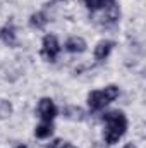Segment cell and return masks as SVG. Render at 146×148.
I'll list each match as a JSON object with an SVG mask.
<instances>
[{
    "mask_svg": "<svg viewBox=\"0 0 146 148\" xmlns=\"http://www.w3.org/2000/svg\"><path fill=\"white\" fill-rule=\"evenodd\" d=\"M46 23H48V19H46V16L43 12H36V14H33L29 17V24L33 28H36V29H43L46 26Z\"/></svg>",
    "mask_w": 146,
    "mask_h": 148,
    "instance_id": "11",
    "label": "cell"
},
{
    "mask_svg": "<svg viewBox=\"0 0 146 148\" xmlns=\"http://www.w3.org/2000/svg\"><path fill=\"white\" fill-rule=\"evenodd\" d=\"M60 148H76V147H74V145H71V143H67V141H62Z\"/></svg>",
    "mask_w": 146,
    "mask_h": 148,
    "instance_id": "15",
    "label": "cell"
},
{
    "mask_svg": "<svg viewBox=\"0 0 146 148\" xmlns=\"http://www.w3.org/2000/svg\"><path fill=\"white\" fill-rule=\"evenodd\" d=\"M103 121L107 122V127H105V141L108 145H115L126 134L127 119H126V115L122 112L113 110V112H108L107 115H103Z\"/></svg>",
    "mask_w": 146,
    "mask_h": 148,
    "instance_id": "1",
    "label": "cell"
},
{
    "mask_svg": "<svg viewBox=\"0 0 146 148\" xmlns=\"http://www.w3.org/2000/svg\"><path fill=\"white\" fill-rule=\"evenodd\" d=\"M59 52H60L59 40L53 36V35H46V36L43 38V48H41V55H43L46 60L53 62V60L57 59Z\"/></svg>",
    "mask_w": 146,
    "mask_h": 148,
    "instance_id": "3",
    "label": "cell"
},
{
    "mask_svg": "<svg viewBox=\"0 0 146 148\" xmlns=\"http://www.w3.org/2000/svg\"><path fill=\"white\" fill-rule=\"evenodd\" d=\"M65 50L71 53H83L86 50V41L81 36H71L65 41Z\"/></svg>",
    "mask_w": 146,
    "mask_h": 148,
    "instance_id": "5",
    "label": "cell"
},
{
    "mask_svg": "<svg viewBox=\"0 0 146 148\" xmlns=\"http://www.w3.org/2000/svg\"><path fill=\"white\" fill-rule=\"evenodd\" d=\"M113 41H110V40H103V41H100L96 47H95V57L98 59V60H103L105 57H108V53L112 52V48H113Z\"/></svg>",
    "mask_w": 146,
    "mask_h": 148,
    "instance_id": "6",
    "label": "cell"
},
{
    "mask_svg": "<svg viewBox=\"0 0 146 148\" xmlns=\"http://www.w3.org/2000/svg\"><path fill=\"white\" fill-rule=\"evenodd\" d=\"M38 114H40L43 122H52L53 117L57 115V107H55L53 100L52 98H41L40 105H38Z\"/></svg>",
    "mask_w": 146,
    "mask_h": 148,
    "instance_id": "4",
    "label": "cell"
},
{
    "mask_svg": "<svg viewBox=\"0 0 146 148\" xmlns=\"http://www.w3.org/2000/svg\"><path fill=\"white\" fill-rule=\"evenodd\" d=\"M52 133H53L52 122H41L36 129H35V134H36V138H40V140H45V138L52 136Z\"/></svg>",
    "mask_w": 146,
    "mask_h": 148,
    "instance_id": "10",
    "label": "cell"
},
{
    "mask_svg": "<svg viewBox=\"0 0 146 148\" xmlns=\"http://www.w3.org/2000/svg\"><path fill=\"white\" fill-rule=\"evenodd\" d=\"M119 97V86L110 84L105 90H98V91H91L88 95V105L91 110H102L105 105H108L110 102H113Z\"/></svg>",
    "mask_w": 146,
    "mask_h": 148,
    "instance_id": "2",
    "label": "cell"
},
{
    "mask_svg": "<svg viewBox=\"0 0 146 148\" xmlns=\"http://www.w3.org/2000/svg\"><path fill=\"white\" fill-rule=\"evenodd\" d=\"M16 148H28V147H24V145H19V147H16Z\"/></svg>",
    "mask_w": 146,
    "mask_h": 148,
    "instance_id": "17",
    "label": "cell"
},
{
    "mask_svg": "<svg viewBox=\"0 0 146 148\" xmlns=\"http://www.w3.org/2000/svg\"><path fill=\"white\" fill-rule=\"evenodd\" d=\"M0 40L5 43V45H9V47H16V31H14V28L12 26H5V28H2L0 29Z\"/></svg>",
    "mask_w": 146,
    "mask_h": 148,
    "instance_id": "7",
    "label": "cell"
},
{
    "mask_svg": "<svg viewBox=\"0 0 146 148\" xmlns=\"http://www.w3.org/2000/svg\"><path fill=\"white\" fill-rule=\"evenodd\" d=\"M12 114V105L7 100H0V119H7Z\"/></svg>",
    "mask_w": 146,
    "mask_h": 148,
    "instance_id": "13",
    "label": "cell"
},
{
    "mask_svg": "<svg viewBox=\"0 0 146 148\" xmlns=\"http://www.w3.org/2000/svg\"><path fill=\"white\" fill-rule=\"evenodd\" d=\"M64 115L71 121H83L84 119V110L81 107H76V105H69L64 109Z\"/></svg>",
    "mask_w": 146,
    "mask_h": 148,
    "instance_id": "8",
    "label": "cell"
},
{
    "mask_svg": "<svg viewBox=\"0 0 146 148\" xmlns=\"http://www.w3.org/2000/svg\"><path fill=\"white\" fill-rule=\"evenodd\" d=\"M124 148H138V147H136V145H132V143H127Z\"/></svg>",
    "mask_w": 146,
    "mask_h": 148,
    "instance_id": "16",
    "label": "cell"
},
{
    "mask_svg": "<svg viewBox=\"0 0 146 148\" xmlns=\"http://www.w3.org/2000/svg\"><path fill=\"white\" fill-rule=\"evenodd\" d=\"M105 21L108 23H115L119 19V5L115 2H110L108 5H105V16H103Z\"/></svg>",
    "mask_w": 146,
    "mask_h": 148,
    "instance_id": "9",
    "label": "cell"
},
{
    "mask_svg": "<svg viewBox=\"0 0 146 148\" xmlns=\"http://www.w3.org/2000/svg\"><path fill=\"white\" fill-rule=\"evenodd\" d=\"M60 145H62V140H55L50 147H46V148H60Z\"/></svg>",
    "mask_w": 146,
    "mask_h": 148,
    "instance_id": "14",
    "label": "cell"
},
{
    "mask_svg": "<svg viewBox=\"0 0 146 148\" xmlns=\"http://www.w3.org/2000/svg\"><path fill=\"white\" fill-rule=\"evenodd\" d=\"M110 2H113V0H84L86 7L91 9V10H98V9H102V7L108 5Z\"/></svg>",
    "mask_w": 146,
    "mask_h": 148,
    "instance_id": "12",
    "label": "cell"
}]
</instances>
